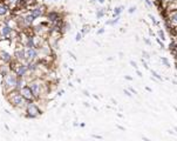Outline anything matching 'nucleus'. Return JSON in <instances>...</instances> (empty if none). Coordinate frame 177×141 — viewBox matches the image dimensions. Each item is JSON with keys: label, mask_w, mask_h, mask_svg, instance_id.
<instances>
[{"label": "nucleus", "mask_w": 177, "mask_h": 141, "mask_svg": "<svg viewBox=\"0 0 177 141\" xmlns=\"http://www.w3.org/2000/svg\"><path fill=\"white\" fill-rule=\"evenodd\" d=\"M165 18L169 20V22L171 24V26H173V27H177V10L169 11Z\"/></svg>", "instance_id": "nucleus-1"}, {"label": "nucleus", "mask_w": 177, "mask_h": 141, "mask_svg": "<svg viewBox=\"0 0 177 141\" xmlns=\"http://www.w3.org/2000/svg\"><path fill=\"white\" fill-rule=\"evenodd\" d=\"M27 113H28L29 117L34 118V117H38V115H39L40 111L38 109V107H37L34 103H32V102L29 101V102H28V107H27Z\"/></svg>", "instance_id": "nucleus-2"}, {"label": "nucleus", "mask_w": 177, "mask_h": 141, "mask_svg": "<svg viewBox=\"0 0 177 141\" xmlns=\"http://www.w3.org/2000/svg\"><path fill=\"white\" fill-rule=\"evenodd\" d=\"M33 95H34V94H33V92H32L31 87H24V88H22V97H25L26 99L31 100Z\"/></svg>", "instance_id": "nucleus-3"}, {"label": "nucleus", "mask_w": 177, "mask_h": 141, "mask_svg": "<svg viewBox=\"0 0 177 141\" xmlns=\"http://www.w3.org/2000/svg\"><path fill=\"white\" fill-rule=\"evenodd\" d=\"M26 57H27V59H34L35 57H37V51L33 48V47H29L27 51H26Z\"/></svg>", "instance_id": "nucleus-4"}, {"label": "nucleus", "mask_w": 177, "mask_h": 141, "mask_svg": "<svg viewBox=\"0 0 177 141\" xmlns=\"http://www.w3.org/2000/svg\"><path fill=\"white\" fill-rule=\"evenodd\" d=\"M123 10H124V6L123 5H121V6H116L115 8H114V17H120V14L123 12Z\"/></svg>", "instance_id": "nucleus-5"}, {"label": "nucleus", "mask_w": 177, "mask_h": 141, "mask_svg": "<svg viewBox=\"0 0 177 141\" xmlns=\"http://www.w3.org/2000/svg\"><path fill=\"white\" fill-rule=\"evenodd\" d=\"M26 71H27V67H26V66H19V67L17 68V75H18V77H22V75L26 73Z\"/></svg>", "instance_id": "nucleus-6"}, {"label": "nucleus", "mask_w": 177, "mask_h": 141, "mask_svg": "<svg viewBox=\"0 0 177 141\" xmlns=\"http://www.w3.org/2000/svg\"><path fill=\"white\" fill-rule=\"evenodd\" d=\"M157 38H159L162 41H165L167 40V37H165V33H164V31L162 30V28H159V30H157Z\"/></svg>", "instance_id": "nucleus-7"}, {"label": "nucleus", "mask_w": 177, "mask_h": 141, "mask_svg": "<svg viewBox=\"0 0 177 141\" xmlns=\"http://www.w3.org/2000/svg\"><path fill=\"white\" fill-rule=\"evenodd\" d=\"M31 89H32V92H33L34 97L39 94V85H38V83H35V82H34V83H32V85H31Z\"/></svg>", "instance_id": "nucleus-8"}, {"label": "nucleus", "mask_w": 177, "mask_h": 141, "mask_svg": "<svg viewBox=\"0 0 177 141\" xmlns=\"http://www.w3.org/2000/svg\"><path fill=\"white\" fill-rule=\"evenodd\" d=\"M31 14H33L34 16V18H38L40 17L41 14H42V8L41 7H37V8H34L33 11H32V13Z\"/></svg>", "instance_id": "nucleus-9"}, {"label": "nucleus", "mask_w": 177, "mask_h": 141, "mask_svg": "<svg viewBox=\"0 0 177 141\" xmlns=\"http://www.w3.org/2000/svg\"><path fill=\"white\" fill-rule=\"evenodd\" d=\"M48 19H49L51 21H57L58 19H59V16H58V13L52 12V13L48 14Z\"/></svg>", "instance_id": "nucleus-10"}, {"label": "nucleus", "mask_w": 177, "mask_h": 141, "mask_svg": "<svg viewBox=\"0 0 177 141\" xmlns=\"http://www.w3.org/2000/svg\"><path fill=\"white\" fill-rule=\"evenodd\" d=\"M22 101H24V97H21V95H17V97L13 99V103H14V105H21V103H22Z\"/></svg>", "instance_id": "nucleus-11"}, {"label": "nucleus", "mask_w": 177, "mask_h": 141, "mask_svg": "<svg viewBox=\"0 0 177 141\" xmlns=\"http://www.w3.org/2000/svg\"><path fill=\"white\" fill-rule=\"evenodd\" d=\"M104 13H106V8H100V10H98V12H96V17H98V19L102 18V17L104 16Z\"/></svg>", "instance_id": "nucleus-12"}, {"label": "nucleus", "mask_w": 177, "mask_h": 141, "mask_svg": "<svg viewBox=\"0 0 177 141\" xmlns=\"http://www.w3.org/2000/svg\"><path fill=\"white\" fill-rule=\"evenodd\" d=\"M10 33H11V28L8 26H4L2 27V34L4 35H8Z\"/></svg>", "instance_id": "nucleus-13"}, {"label": "nucleus", "mask_w": 177, "mask_h": 141, "mask_svg": "<svg viewBox=\"0 0 177 141\" xmlns=\"http://www.w3.org/2000/svg\"><path fill=\"white\" fill-rule=\"evenodd\" d=\"M161 61H162V63H163L165 67H168V68L170 67V62L168 61V59H167V58H164V57H161Z\"/></svg>", "instance_id": "nucleus-14"}, {"label": "nucleus", "mask_w": 177, "mask_h": 141, "mask_svg": "<svg viewBox=\"0 0 177 141\" xmlns=\"http://www.w3.org/2000/svg\"><path fill=\"white\" fill-rule=\"evenodd\" d=\"M150 72H151V74H153V77H154V78H156V79H158V80H159V81H162V80H163V78H162V77H161V75H159L158 73H156L155 71H153V69H151Z\"/></svg>", "instance_id": "nucleus-15"}, {"label": "nucleus", "mask_w": 177, "mask_h": 141, "mask_svg": "<svg viewBox=\"0 0 177 141\" xmlns=\"http://www.w3.org/2000/svg\"><path fill=\"white\" fill-rule=\"evenodd\" d=\"M149 18L151 19V21H153V24H154L155 26H158V25H159V22H158V21L156 20V18H155V17H154L153 14H149Z\"/></svg>", "instance_id": "nucleus-16"}, {"label": "nucleus", "mask_w": 177, "mask_h": 141, "mask_svg": "<svg viewBox=\"0 0 177 141\" xmlns=\"http://www.w3.org/2000/svg\"><path fill=\"white\" fill-rule=\"evenodd\" d=\"M1 58H2L4 60L8 61V60H10V54H8V53H5V52H2V53H1Z\"/></svg>", "instance_id": "nucleus-17"}, {"label": "nucleus", "mask_w": 177, "mask_h": 141, "mask_svg": "<svg viewBox=\"0 0 177 141\" xmlns=\"http://www.w3.org/2000/svg\"><path fill=\"white\" fill-rule=\"evenodd\" d=\"M6 12H7V8H6L5 6H1V5H0V14L2 16V14H5Z\"/></svg>", "instance_id": "nucleus-18"}, {"label": "nucleus", "mask_w": 177, "mask_h": 141, "mask_svg": "<svg viewBox=\"0 0 177 141\" xmlns=\"http://www.w3.org/2000/svg\"><path fill=\"white\" fill-rule=\"evenodd\" d=\"M135 11H136V6H131V7H129V10H128L129 14H133V13H135Z\"/></svg>", "instance_id": "nucleus-19"}, {"label": "nucleus", "mask_w": 177, "mask_h": 141, "mask_svg": "<svg viewBox=\"0 0 177 141\" xmlns=\"http://www.w3.org/2000/svg\"><path fill=\"white\" fill-rule=\"evenodd\" d=\"M156 41H157V44H158V45L161 46V48H162V49H164V44H163V41L161 40L159 38H156Z\"/></svg>", "instance_id": "nucleus-20"}, {"label": "nucleus", "mask_w": 177, "mask_h": 141, "mask_svg": "<svg viewBox=\"0 0 177 141\" xmlns=\"http://www.w3.org/2000/svg\"><path fill=\"white\" fill-rule=\"evenodd\" d=\"M142 55H143V58H144V59H149V58H150V54H149V53H147L145 51H143V52H142Z\"/></svg>", "instance_id": "nucleus-21"}, {"label": "nucleus", "mask_w": 177, "mask_h": 141, "mask_svg": "<svg viewBox=\"0 0 177 141\" xmlns=\"http://www.w3.org/2000/svg\"><path fill=\"white\" fill-rule=\"evenodd\" d=\"M37 68V65H34V63H31L28 67H27V69H31V71H34Z\"/></svg>", "instance_id": "nucleus-22"}, {"label": "nucleus", "mask_w": 177, "mask_h": 141, "mask_svg": "<svg viewBox=\"0 0 177 141\" xmlns=\"http://www.w3.org/2000/svg\"><path fill=\"white\" fill-rule=\"evenodd\" d=\"M123 93L127 95V97H131L133 94H130V91H128V89H123Z\"/></svg>", "instance_id": "nucleus-23"}, {"label": "nucleus", "mask_w": 177, "mask_h": 141, "mask_svg": "<svg viewBox=\"0 0 177 141\" xmlns=\"http://www.w3.org/2000/svg\"><path fill=\"white\" fill-rule=\"evenodd\" d=\"M130 65H131V66H133L134 68H136V69H137V63H136V62H135L134 60L130 61Z\"/></svg>", "instance_id": "nucleus-24"}, {"label": "nucleus", "mask_w": 177, "mask_h": 141, "mask_svg": "<svg viewBox=\"0 0 177 141\" xmlns=\"http://www.w3.org/2000/svg\"><path fill=\"white\" fill-rule=\"evenodd\" d=\"M144 42H145L147 45H149V46H151V41L149 40V39H147V38H144Z\"/></svg>", "instance_id": "nucleus-25"}, {"label": "nucleus", "mask_w": 177, "mask_h": 141, "mask_svg": "<svg viewBox=\"0 0 177 141\" xmlns=\"http://www.w3.org/2000/svg\"><path fill=\"white\" fill-rule=\"evenodd\" d=\"M142 63H143V66H144V68H147V69L149 68V66L147 65V62H145V60H142Z\"/></svg>", "instance_id": "nucleus-26"}, {"label": "nucleus", "mask_w": 177, "mask_h": 141, "mask_svg": "<svg viewBox=\"0 0 177 141\" xmlns=\"http://www.w3.org/2000/svg\"><path fill=\"white\" fill-rule=\"evenodd\" d=\"M81 40V33H78L76 34V41H80Z\"/></svg>", "instance_id": "nucleus-27"}, {"label": "nucleus", "mask_w": 177, "mask_h": 141, "mask_svg": "<svg viewBox=\"0 0 177 141\" xmlns=\"http://www.w3.org/2000/svg\"><path fill=\"white\" fill-rule=\"evenodd\" d=\"M129 91H130L131 93H134V94H136V91H135V89H134L133 87H129Z\"/></svg>", "instance_id": "nucleus-28"}, {"label": "nucleus", "mask_w": 177, "mask_h": 141, "mask_svg": "<svg viewBox=\"0 0 177 141\" xmlns=\"http://www.w3.org/2000/svg\"><path fill=\"white\" fill-rule=\"evenodd\" d=\"M104 32V28H101V30H98V34H102Z\"/></svg>", "instance_id": "nucleus-29"}, {"label": "nucleus", "mask_w": 177, "mask_h": 141, "mask_svg": "<svg viewBox=\"0 0 177 141\" xmlns=\"http://www.w3.org/2000/svg\"><path fill=\"white\" fill-rule=\"evenodd\" d=\"M149 34H150V35H151V37H154V35H155V34H154V32H153V31H151V30H149Z\"/></svg>", "instance_id": "nucleus-30"}, {"label": "nucleus", "mask_w": 177, "mask_h": 141, "mask_svg": "<svg viewBox=\"0 0 177 141\" xmlns=\"http://www.w3.org/2000/svg\"><path fill=\"white\" fill-rule=\"evenodd\" d=\"M124 78H126V79H127V80H133V78H131V77H128V75H126V77H124Z\"/></svg>", "instance_id": "nucleus-31"}, {"label": "nucleus", "mask_w": 177, "mask_h": 141, "mask_svg": "<svg viewBox=\"0 0 177 141\" xmlns=\"http://www.w3.org/2000/svg\"><path fill=\"white\" fill-rule=\"evenodd\" d=\"M136 73H137V75H138V77H142V73H141V72H140L138 69H136Z\"/></svg>", "instance_id": "nucleus-32"}, {"label": "nucleus", "mask_w": 177, "mask_h": 141, "mask_svg": "<svg viewBox=\"0 0 177 141\" xmlns=\"http://www.w3.org/2000/svg\"><path fill=\"white\" fill-rule=\"evenodd\" d=\"M145 89H147V91H148V92H153V91H151V88H150V87H148V86H147V87H145Z\"/></svg>", "instance_id": "nucleus-33"}, {"label": "nucleus", "mask_w": 177, "mask_h": 141, "mask_svg": "<svg viewBox=\"0 0 177 141\" xmlns=\"http://www.w3.org/2000/svg\"><path fill=\"white\" fill-rule=\"evenodd\" d=\"M163 1H165V2H167V5H168V4H170V2H171V1H174V0H163Z\"/></svg>", "instance_id": "nucleus-34"}, {"label": "nucleus", "mask_w": 177, "mask_h": 141, "mask_svg": "<svg viewBox=\"0 0 177 141\" xmlns=\"http://www.w3.org/2000/svg\"><path fill=\"white\" fill-rule=\"evenodd\" d=\"M98 2H100V4H104V1H106V0H98Z\"/></svg>", "instance_id": "nucleus-35"}, {"label": "nucleus", "mask_w": 177, "mask_h": 141, "mask_svg": "<svg viewBox=\"0 0 177 141\" xmlns=\"http://www.w3.org/2000/svg\"><path fill=\"white\" fill-rule=\"evenodd\" d=\"M156 1H158V2H163V0H156Z\"/></svg>", "instance_id": "nucleus-36"}, {"label": "nucleus", "mask_w": 177, "mask_h": 141, "mask_svg": "<svg viewBox=\"0 0 177 141\" xmlns=\"http://www.w3.org/2000/svg\"><path fill=\"white\" fill-rule=\"evenodd\" d=\"M175 131H176V132H177V128H176V127H175Z\"/></svg>", "instance_id": "nucleus-37"}, {"label": "nucleus", "mask_w": 177, "mask_h": 141, "mask_svg": "<svg viewBox=\"0 0 177 141\" xmlns=\"http://www.w3.org/2000/svg\"><path fill=\"white\" fill-rule=\"evenodd\" d=\"M92 1H93V2H94V1H96V0H92Z\"/></svg>", "instance_id": "nucleus-38"}]
</instances>
